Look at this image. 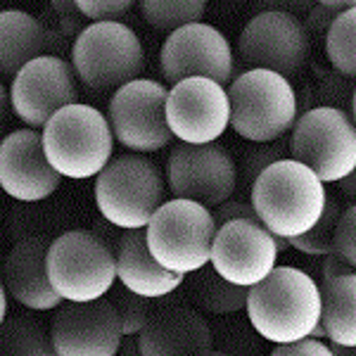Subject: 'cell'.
<instances>
[{"label":"cell","mask_w":356,"mask_h":356,"mask_svg":"<svg viewBox=\"0 0 356 356\" xmlns=\"http://www.w3.org/2000/svg\"><path fill=\"white\" fill-rule=\"evenodd\" d=\"M48 162L62 178L88 181L112 164L114 131L107 114L90 105H69L41 131Z\"/></svg>","instance_id":"3957f363"},{"label":"cell","mask_w":356,"mask_h":356,"mask_svg":"<svg viewBox=\"0 0 356 356\" xmlns=\"http://www.w3.org/2000/svg\"><path fill=\"white\" fill-rule=\"evenodd\" d=\"M166 122L174 138L186 145H209L231 129L228 88L211 79H186L171 86Z\"/></svg>","instance_id":"9a60e30c"},{"label":"cell","mask_w":356,"mask_h":356,"mask_svg":"<svg viewBox=\"0 0 356 356\" xmlns=\"http://www.w3.org/2000/svg\"><path fill=\"white\" fill-rule=\"evenodd\" d=\"M330 349L335 356H356V347H335V344H332Z\"/></svg>","instance_id":"ab89813d"},{"label":"cell","mask_w":356,"mask_h":356,"mask_svg":"<svg viewBox=\"0 0 356 356\" xmlns=\"http://www.w3.org/2000/svg\"><path fill=\"white\" fill-rule=\"evenodd\" d=\"M238 45L250 69H268L290 79L309 57V29L285 10H264L245 24Z\"/></svg>","instance_id":"4fadbf2b"},{"label":"cell","mask_w":356,"mask_h":356,"mask_svg":"<svg viewBox=\"0 0 356 356\" xmlns=\"http://www.w3.org/2000/svg\"><path fill=\"white\" fill-rule=\"evenodd\" d=\"M159 67L171 86L186 79H211L226 86L233 83L235 57L219 29L197 22L166 36L159 50Z\"/></svg>","instance_id":"5bb4252c"},{"label":"cell","mask_w":356,"mask_h":356,"mask_svg":"<svg viewBox=\"0 0 356 356\" xmlns=\"http://www.w3.org/2000/svg\"><path fill=\"white\" fill-rule=\"evenodd\" d=\"M247 316L257 335L275 347L309 340L323 316L321 288L300 268L278 266L266 280L250 288Z\"/></svg>","instance_id":"6da1fadb"},{"label":"cell","mask_w":356,"mask_h":356,"mask_svg":"<svg viewBox=\"0 0 356 356\" xmlns=\"http://www.w3.org/2000/svg\"><path fill=\"white\" fill-rule=\"evenodd\" d=\"M57 356H117L124 330L110 300L90 304H67L50 325Z\"/></svg>","instance_id":"e0dca14e"},{"label":"cell","mask_w":356,"mask_h":356,"mask_svg":"<svg viewBox=\"0 0 356 356\" xmlns=\"http://www.w3.org/2000/svg\"><path fill=\"white\" fill-rule=\"evenodd\" d=\"M72 67L79 81L90 90H114L138 81L145 67V53L138 33L124 22L90 24L76 33Z\"/></svg>","instance_id":"ba28073f"},{"label":"cell","mask_w":356,"mask_h":356,"mask_svg":"<svg viewBox=\"0 0 356 356\" xmlns=\"http://www.w3.org/2000/svg\"><path fill=\"white\" fill-rule=\"evenodd\" d=\"M335 252L356 271V204L342 211L335 233Z\"/></svg>","instance_id":"4dcf8cb0"},{"label":"cell","mask_w":356,"mask_h":356,"mask_svg":"<svg viewBox=\"0 0 356 356\" xmlns=\"http://www.w3.org/2000/svg\"><path fill=\"white\" fill-rule=\"evenodd\" d=\"M342 204L337 200H328L325 207V214L321 216V221L316 223L309 233L300 235V238H292L290 247H295L297 252L309 257H328L335 252V233L337 223L342 219Z\"/></svg>","instance_id":"83f0119b"},{"label":"cell","mask_w":356,"mask_h":356,"mask_svg":"<svg viewBox=\"0 0 356 356\" xmlns=\"http://www.w3.org/2000/svg\"><path fill=\"white\" fill-rule=\"evenodd\" d=\"M169 90L154 79H138L119 88L110 100L114 138L131 152H159L171 145L174 134L166 122Z\"/></svg>","instance_id":"30bf717a"},{"label":"cell","mask_w":356,"mask_h":356,"mask_svg":"<svg viewBox=\"0 0 356 356\" xmlns=\"http://www.w3.org/2000/svg\"><path fill=\"white\" fill-rule=\"evenodd\" d=\"M271 356H335L328 344H323L321 340H302V342H292V344H280L273 349Z\"/></svg>","instance_id":"836d02e7"},{"label":"cell","mask_w":356,"mask_h":356,"mask_svg":"<svg viewBox=\"0 0 356 356\" xmlns=\"http://www.w3.org/2000/svg\"><path fill=\"white\" fill-rule=\"evenodd\" d=\"M202 356H228V354H223V352H214V349H211V352H207V354H202Z\"/></svg>","instance_id":"7bdbcfd3"},{"label":"cell","mask_w":356,"mask_h":356,"mask_svg":"<svg viewBox=\"0 0 356 356\" xmlns=\"http://www.w3.org/2000/svg\"><path fill=\"white\" fill-rule=\"evenodd\" d=\"M48 275L67 304L105 300L117 283V257L90 231H69L48 247Z\"/></svg>","instance_id":"52a82bcc"},{"label":"cell","mask_w":356,"mask_h":356,"mask_svg":"<svg viewBox=\"0 0 356 356\" xmlns=\"http://www.w3.org/2000/svg\"><path fill=\"white\" fill-rule=\"evenodd\" d=\"M278 240L259 221H228L216 231L211 268L228 283L250 290L278 268Z\"/></svg>","instance_id":"2e32d148"},{"label":"cell","mask_w":356,"mask_h":356,"mask_svg":"<svg viewBox=\"0 0 356 356\" xmlns=\"http://www.w3.org/2000/svg\"><path fill=\"white\" fill-rule=\"evenodd\" d=\"M117 278L124 290L143 300H164L183 285L186 275L171 273L150 254L145 231H129L119 240Z\"/></svg>","instance_id":"44dd1931"},{"label":"cell","mask_w":356,"mask_h":356,"mask_svg":"<svg viewBox=\"0 0 356 356\" xmlns=\"http://www.w3.org/2000/svg\"><path fill=\"white\" fill-rule=\"evenodd\" d=\"M3 356H57L53 337L29 316H15L3 325Z\"/></svg>","instance_id":"484cf974"},{"label":"cell","mask_w":356,"mask_h":356,"mask_svg":"<svg viewBox=\"0 0 356 356\" xmlns=\"http://www.w3.org/2000/svg\"><path fill=\"white\" fill-rule=\"evenodd\" d=\"M325 55H328L337 76L356 81V8L337 17L325 33Z\"/></svg>","instance_id":"4316f807"},{"label":"cell","mask_w":356,"mask_h":356,"mask_svg":"<svg viewBox=\"0 0 356 356\" xmlns=\"http://www.w3.org/2000/svg\"><path fill=\"white\" fill-rule=\"evenodd\" d=\"M112 304H114V309H117L124 337H138L143 332V328L147 325V321L152 318L150 300H143V297H138L129 290H122L119 295H114Z\"/></svg>","instance_id":"f1b7e54d"},{"label":"cell","mask_w":356,"mask_h":356,"mask_svg":"<svg viewBox=\"0 0 356 356\" xmlns=\"http://www.w3.org/2000/svg\"><path fill=\"white\" fill-rule=\"evenodd\" d=\"M164 178L150 159L124 154L95 178V204L102 219L122 231H145L164 204Z\"/></svg>","instance_id":"8992f818"},{"label":"cell","mask_w":356,"mask_h":356,"mask_svg":"<svg viewBox=\"0 0 356 356\" xmlns=\"http://www.w3.org/2000/svg\"><path fill=\"white\" fill-rule=\"evenodd\" d=\"M356 8V0H323V3L314 5L312 15H309V26L312 31H325L335 24L337 17Z\"/></svg>","instance_id":"1f68e13d"},{"label":"cell","mask_w":356,"mask_h":356,"mask_svg":"<svg viewBox=\"0 0 356 356\" xmlns=\"http://www.w3.org/2000/svg\"><path fill=\"white\" fill-rule=\"evenodd\" d=\"M48 247L41 238L19 240L3 266V288L17 304L31 312H53L65 302L50 283Z\"/></svg>","instance_id":"d6986e66"},{"label":"cell","mask_w":356,"mask_h":356,"mask_svg":"<svg viewBox=\"0 0 356 356\" xmlns=\"http://www.w3.org/2000/svg\"><path fill=\"white\" fill-rule=\"evenodd\" d=\"M278 159H283V157H278L273 150H264V152L252 154L250 162H247V171H250V176H252V183L257 181V176H259L261 171H266L268 166H271L273 162H278Z\"/></svg>","instance_id":"d590c367"},{"label":"cell","mask_w":356,"mask_h":356,"mask_svg":"<svg viewBox=\"0 0 356 356\" xmlns=\"http://www.w3.org/2000/svg\"><path fill=\"white\" fill-rule=\"evenodd\" d=\"M48 33L41 22L24 10H3L0 15V69L15 79L29 62L43 57Z\"/></svg>","instance_id":"7402d4cb"},{"label":"cell","mask_w":356,"mask_h":356,"mask_svg":"<svg viewBox=\"0 0 356 356\" xmlns=\"http://www.w3.org/2000/svg\"><path fill=\"white\" fill-rule=\"evenodd\" d=\"M321 323L335 347H356V271L321 285Z\"/></svg>","instance_id":"603a6c76"},{"label":"cell","mask_w":356,"mask_h":356,"mask_svg":"<svg viewBox=\"0 0 356 356\" xmlns=\"http://www.w3.org/2000/svg\"><path fill=\"white\" fill-rule=\"evenodd\" d=\"M340 188H342L344 197H349V200H352V202L356 204V169H354V174H352V176L344 178V181L340 183Z\"/></svg>","instance_id":"8d00e7d4"},{"label":"cell","mask_w":356,"mask_h":356,"mask_svg":"<svg viewBox=\"0 0 356 356\" xmlns=\"http://www.w3.org/2000/svg\"><path fill=\"white\" fill-rule=\"evenodd\" d=\"M193 297L200 307H204L211 314H235L240 309H247L250 290L223 280L214 268L200 271V278L193 285Z\"/></svg>","instance_id":"d4e9b609"},{"label":"cell","mask_w":356,"mask_h":356,"mask_svg":"<svg viewBox=\"0 0 356 356\" xmlns=\"http://www.w3.org/2000/svg\"><path fill=\"white\" fill-rule=\"evenodd\" d=\"M214 219L219 226H223V223H228V221H240V219L259 221L252 202H243V200H228V202H223L221 207H216Z\"/></svg>","instance_id":"d6a6232c"},{"label":"cell","mask_w":356,"mask_h":356,"mask_svg":"<svg viewBox=\"0 0 356 356\" xmlns=\"http://www.w3.org/2000/svg\"><path fill=\"white\" fill-rule=\"evenodd\" d=\"M8 300H10V295H8V290L3 288V292H0V318H3V323L8 321Z\"/></svg>","instance_id":"f35d334b"},{"label":"cell","mask_w":356,"mask_h":356,"mask_svg":"<svg viewBox=\"0 0 356 356\" xmlns=\"http://www.w3.org/2000/svg\"><path fill=\"white\" fill-rule=\"evenodd\" d=\"M166 183L176 200H191L204 207H221L233 197L238 166L216 143L176 145L166 162Z\"/></svg>","instance_id":"8fae6325"},{"label":"cell","mask_w":356,"mask_h":356,"mask_svg":"<svg viewBox=\"0 0 356 356\" xmlns=\"http://www.w3.org/2000/svg\"><path fill=\"white\" fill-rule=\"evenodd\" d=\"M10 107L29 129H43L57 112L79 102L76 72L57 55L29 62L10 83Z\"/></svg>","instance_id":"7c38bea8"},{"label":"cell","mask_w":356,"mask_h":356,"mask_svg":"<svg viewBox=\"0 0 356 356\" xmlns=\"http://www.w3.org/2000/svg\"><path fill=\"white\" fill-rule=\"evenodd\" d=\"M323 337H328V335H325L323 323H318V325L314 328V332H312V340H321V342H323Z\"/></svg>","instance_id":"60d3db41"},{"label":"cell","mask_w":356,"mask_h":356,"mask_svg":"<svg viewBox=\"0 0 356 356\" xmlns=\"http://www.w3.org/2000/svg\"><path fill=\"white\" fill-rule=\"evenodd\" d=\"M79 13L90 24H110V22H122L131 13L134 3L131 0H79Z\"/></svg>","instance_id":"f546056e"},{"label":"cell","mask_w":356,"mask_h":356,"mask_svg":"<svg viewBox=\"0 0 356 356\" xmlns=\"http://www.w3.org/2000/svg\"><path fill=\"white\" fill-rule=\"evenodd\" d=\"M0 186L13 200L41 202L62 186V176L48 162L41 131L19 129L0 145Z\"/></svg>","instance_id":"ac0fdd59"},{"label":"cell","mask_w":356,"mask_h":356,"mask_svg":"<svg viewBox=\"0 0 356 356\" xmlns=\"http://www.w3.org/2000/svg\"><path fill=\"white\" fill-rule=\"evenodd\" d=\"M325 183L295 159H278L252 183L257 219L275 238H300L309 233L328 207Z\"/></svg>","instance_id":"7a4b0ae2"},{"label":"cell","mask_w":356,"mask_h":356,"mask_svg":"<svg viewBox=\"0 0 356 356\" xmlns=\"http://www.w3.org/2000/svg\"><path fill=\"white\" fill-rule=\"evenodd\" d=\"M143 356H202L211 352V330L197 312L169 307L152 314L136 337Z\"/></svg>","instance_id":"ffe728a7"},{"label":"cell","mask_w":356,"mask_h":356,"mask_svg":"<svg viewBox=\"0 0 356 356\" xmlns=\"http://www.w3.org/2000/svg\"><path fill=\"white\" fill-rule=\"evenodd\" d=\"M349 273H354V268L349 266V264L344 261L337 252H332V254L323 257V266H321V285L342 278V275H349Z\"/></svg>","instance_id":"e575fe53"},{"label":"cell","mask_w":356,"mask_h":356,"mask_svg":"<svg viewBox=\"0 0 356 356\" xmlns=\"http://www.w3.org/2000/svg\"><path fill=\"white\" fill-rule=\"evenodd\" d=\"M231 129L250 143H273L295 129L297 90L290 79L268 69H247L228 86Z\"/></svg>","instance_id":"277c9868"},{"label":"cell","mask_w":356,"mask_h":356,"mask_svg":"<svg viewBox=\"0 0 356 356\" xmlns=\"http://www.w3.org/2000/svg\"><path fill=\"white\" fill-rule=\"evenodd\" d=\"M207 3L202 0H143L140 13L147 26L162 33H176L178 29L202 22Z\"/></svg>","instance_id":"cb8c5ba5"},{"label":"cell","mask_w":356,"mask_h":356,"mask_svg":"<svg viewBox=\"0 0 356 356\" xmlns=\"http://www.w3.org/2000/svg\"><path fill=\"white\" fill-rule=\"evenodd\" d=\"M290 154L323 183H342L356 169L354 119L335 105L312 107L292 129Z\"/></svg>","instance_id":"9c48e42d"},{"label":"cell","mask_w":356,"mask_h":356,"mask_svg":"<svg viewBox=\"0 0 356 356\" xmlns=\"http://www.w3.org/2000/svg\"><path fill=\"white\" fill-rule=\"evenodd\" d=\"M122 356H143L140 354V347H138V340L129 337V342L122 344Z\"/></svg>","instance_id":"74e56055"},{"label":"cell","mask_w":356,"mask_h":356,"mask_svg":"<svg viewBox=\"0 0 356 356\" xmlns=\"http://www.w3.org/2000/svg\"><path fill=\"white\" fill-rule=\"evenodd\" d=\"M219 223L209 207L191 200H169L157 209L145 228L150 254L166 271L191 275L211 264Z\"/></svg>","instance_id":"5b68a950"},{"label":"cell","mask_w":356,"mask_h":356,"mask_svg":"<svg viewBox=\"0 0 356 356\" xmlns=\"http://www.w3.org/2000/svg\"><path fill=\"white\" fill-rule=\"evenodd\" d=\"M352 119H354V124H356V90L352 93Z\"/></svg>","instance_id":"b9f144b4"}]
</instances>
